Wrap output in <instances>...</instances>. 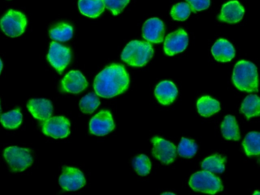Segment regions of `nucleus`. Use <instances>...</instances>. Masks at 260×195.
I'll list each match as a JSON object with an SVG mask.
<instances>
[{"label": "nucleus", "mask_w": 260, "mask_h": 195, "mask_svg": "<svg viewBox=\"0 0 260 195\" xmlns=\"http://www.w3.org/2000/svg\"><path fill=\"white\" fill-rule=\"evenodd\" d=\"M134 169L138 175L146 176L150 173L151 169V162L150 158L144 154L135 157L132 161Z\"/></svg>", "instance_id": "nucleus-28"}, {"label": "nucleus", "mask_w": 260, "mask_h": 195, "mask_svg": "<svg viewBox=\"0 0 260 195\" xmlns=\"http://www.w3.org/2000/svg\"><path fill=\"white\" fill-rule=\"evenodd\" d=\"M244 15L243 6L237 0L228 2L223 5L221 12L219 15L220 21L226 23L239 22Z\"/></svg>", "instance_id": "nucleus-16"}, {"label": "nucleus", "mask_w": 260, "mask_h": 195, "mask_svg": "<svg viewBox=\"0 0 260 195\" xmlns=\"http://www.w3.org/2000/svg\"><path fill=\"white\" fill-rule=\"evenodd\" d=\"M240 112L243 113L247 119L259 115V98L256 94H249V95H248L242 103Z\"/></svg>", "instance_id": "nucleus-21"}, {"label": "nucleus", "mask_w": 260, "mask_h": 195, "mask_svg": "<svg viewBox=\"0 0 260 195\" xmlns=\"http://www.w3.org/2000/svg\"><path fill=\"white\" fill-rule=\"evenodd\" d=\"M73 27L66 23H60L57 25L51 27L50 30V37L51 39L56 41H60V42H64V41H69L72 38Z\"/></svg>", "instance_id": "nucleus-24"}, {"label": "nucleus", "mask_w": 260, "mask_h": 195, "mask_svg": "<svg viewBox=\"0 0 260 195\" xmlns=\"http://www.w3.org/2000/svg\"><path fill=\"white\" fill-rule=\"evenodd\" d=\"M27 108L33 117L42 121H45L52 116V103L47 99H31L27 105Z\"/></svg>", "instance_id": "nucleus-15"}, {"label": "nucleus", "mask_w": 260, "mask_h": 195, "mask_svg": "<svg viewBox=\"0 0 260 195\" xmlns=\"http://www.w3.org/2000/svg\"><path fill=\"white\" fill-rule=\"evenodd\" d=\"M226 158L222 155L215 154L205 158L202 163V168L211 173H222L224 172Z\"/></svg>", "instance_id": "nucleus-23"}, {"label": "nucleus", "mask_w": 260, "mask_h": 195, "mask_svg": "<svg viewBox=\"0 0 260 195\" xmlns=\"http://www.w3.org/2000/svg\"><path fill=\"white\" fill-rule=\"evenodd\" d=\"M0 121L4 125V127L8 129H16L22 123V113L18 109L5 113L1 115Z\"/></svg>", "instance_id": "nucleus-26"}, {"label": "nucleus", "mask_w": 260, "mask_h": 195, "mask_svg": "<svg viewBox=\"0 0 260 195\" xmlns=\"http://www.w3.org/2000/svg\"><path fill=\"white\" fill-rule=\"evenodd\" d=\"M100 101L95 93H89L80 100V107L82 112L92 114L100 106Z\"/></svg>", "instance_id": "nucleus-27"}, {"label": "nucleus", "mask_w": 260, "mask_h": 195, "mask_svg": "<svg viewBox=\"0 0 260 195\" xmlns=\"http://www.w3.org/2000/svg\"><path fill=\"white\" fill-rule=\"evenodd\" d=\"M233 82L240 91H258V74L257 68L252 62L240 60L234 67Z\"/></svg>", "instance_id": "nucleus-2"}, {"label": "nucleus", "mask_w": 260, "mask_h": 195, "mask_svg": "<svg viewBox=\"0 0 260 195\" xmlns=\"http://www.w3.org/2000/svg\"><path fill=\"white\" fill-rule=\"evenodd\" d=\"M88 86L86 78L80 71H71L62 81V88L66 92H81Z\"/></svg>", "instance_id": "nucleus-14"}, {"label": "nucleus", "mask_w": 260, "mask_h": 195, "mask_svg": "<svg viewBox=\"0 0 260 195\" xmlns=\"http://www.w3.org/2000/svg\"><path fill=\"white\" fill-rule=\"evenodd\" d=\"M115 128V123L109 111H102L95 114L89 123L91 134L96 136L107 135Z\"/></svg>", "instance_id": "nucleus-11"}, {"label": "nucleus", "mask_w": 260, "mask_h": 195, "mask_svg": "<svg viewBox=\"0 0 260 195\" xmlns=\"http://www.w3.org/2000/svg\"><path fill=\"white\" fill-rule=\"evenodd\" d=\"M59 184L64 190L74 191L86 184V178L80 169L63 166V173L59 178Z\"/></svg>", "instance_id": "nucleus-9"}, {"label": "nucleus", "mask_w": 260, "mask_h": 195, "mask_svg": "<svg viewBox=\"0 0 260 195\" xmlns=\"http://www.w3.org/2000/svg\"><path fill=\"white\" fill-rule=\"evenodd\" d=\"M26 17L22 12L10 10L0 21V27L4 33L12 38H16L23 34L26 27Z\"/></svg>", "instance_id": "nucleus-6"}, {"label": "nucleus", "mask_w": 260, "mask_h": 195, "mask_svg": "<svg viewBox=\"0 0 260 195\" xmlns=\"http://www.w3.org/2000/svg\"><path fill=\"white\" fill-rule=\"evenodd\" d=\"M198 111L203 117H211L220 109V103L209 96H203L197 102Z\"/></svg>", "instance_id": "nucleus-20"}, {"label": "nucleus", "mask_w": 260, "mask_h": 195, "mask_svg": "<svg viewBox=\"0 0 260 195\" xmlns=\"http://www.w3.org/2000/svg\"><path fill=\"white\" fill-rule=\"evenodd\" d=\"M246 154L249 156L258 155L260 153V134L250 132L246 136L243 143Z\"/></svg>", "instance_id": "nucleus-25"}, {"label": "nucleus", "mask_w": 260, "mask_h": 195, "mask_svg": "<svg viewBox=\"0 0 260 195\" xmlns=\"http://www.w3.org/2000/svg\"><path fill=\"white\" fill-rule=\"evenodd\" d=\"M153 49L150 43L132 41L128 43L121 53V59L133 67L146 65L153 56Z\"/></svg>", "instance_id": "nucleus-3"}, {"label": "nucleus", "mask_w": 260, "mask_h": 195, "mask_svg": "<svg viewBox=\"0 0 260 195\" xmlns=\"http://www.w3.org/2000/svg\"><path fill=\"white\" fill-rule=\"evenodd\" d=\"M78 6L83 15L92 18L100 16L105 9L103 0H79Z\"/></svg>", "instance_id": "nucleus-19"}, {"label": "nucleus", "mask_w": 260, "mask_h": 195, "mask_svg": "<svg viewBox=\"0 0 260 195\" xmlns=\"http://www.w3.org/2000/svg\"><path fill=\"white\" fill-rule=\"evenodd\" d=\"M187 3L189 5L191 10L193 12L205 10L210 6V0H186Z\"/></svg>", "instance_id": "nucleus-32"}, {"label": "nucleus", "mask_w": 260, "mask_h": 195, "mask_svg": "<svg viewBox=\"0 0 260 195\" xmlns=\"http://www.w3.org/2000/svg\"><path fill=\"white\" fill-rule=\"evenodd\" d=\"M198 150V145L194 140L182 138L178 146V153L184 158H191L196 155Z\"/></svg>", "instance_id": "nucleus-29"}, {"label": "nucleus", "mask_w": 260, "mask_h": 195, "mask_svg": "<svg viewBox=\"0 0 260 195\" xmlns=\"http://www.w3.org/2000/svg\"><path fill=\"white\" fill-rule=\"evenodd\" d=\"M153 144V155L166 165L173 162L176 157V147L173 143L155 137L152 139Z\"/></svg>", "instance_id": "nucleus-10"}, {"label": "nucleus", "mask_w": 260, "mask_h": 195, "mask_svg": "<svg viewBox=\"0 0 260 195\" xmlns=\"http://www.w3.org/2000/svg\"><path fill=\"white\" fill-rule=\"evenodd\" d=\"M4 157L13 172H22L33 162L30 150L18 146H10L4 151Z\"/></svg>", "instance_id": "nucleus-5"}, {"label": "nucleus", "mask_w": 260, "mask_h": 195, "mask_svg": "<svg viewBox=\"0 0 260 195\" xmlns=\"http://www.w3.org/2000/svg\"><path fill=\"white\" fill-rule=\"evenodd\" d=\"M189 185L196 191L209 194H214L223 190V185L220 178L207 171L196 172L191 175Z\"/></svg>", "instance_id": "nucleus-4"}, {"label": "nucleus", "mask_w": 260, "mask_h": 195, "mask_svg": "<svg viewBox=\"0 0 260 195\" xmlns=\"http://www.w3.org/2000/svg\"><path fill=\"white\" fill-rule=\"evenodd\" d=\"M3 69V62L1 59H0V73H1V71H2Z\"/></svg>", "instance_id": "nucleus-33"}, {"label": "nucleus", "mask_w": 260, "mask_h": 195, "mask_svg": "<svg viewBox=\"0 0 260 195\" xmlns=\"http://www.w3.org/2000/svg\"><path fill=\"white\" fill-rule=\"evenodd\" d=\"M71 123L69 120L63 116L50 117L45 120L42 126V131L45 135L54 139L65 138L69 135Z\"/></svg>", "instance_id": "nucleus-8"}, {"label": "nucleus", "mask_w": 260, "mask_h": 195, "mask_svg": "<svg viewBox=\"0 0 260 195\" xmlns=\"http://www.w3.org/2000/svg\"><path fill=\"white\" fill-rule=\"evenodd\" d=\"M71 51L70 48L52 42L48 52V59L54 69L60 74L63 73L71 60Z\"/></svg>", "instance_id": "nucleus-7"}, {"label": "nucleus", "mask_w": 260, "mask_h": 195, "mask_svg": "<svg viewBox=\"0 0 260 195\" xmlns=\"http://www.w3.org/2000/svg\"><path fill=\"white\" fill-rule=\"evenodd\" d=\"M253 195H260L259 192L255 191L254 192Z\"/></svg>", "instance_id": "nucleus-35"}, {"label": "nucleus", "mask_w": 260, "mask_h": 195, "mask_svg": "<svg viewBox=\"0 0 260 195\" xmlns=\"http://www.w3.org/2000/svg\"><path fill=\"white\" fill-rule=\"evenodd\" d=\"M211 53L219 62H229L235 56V49L231 43L224 39L216 41L211 48Z\"/></svg>", "instance_id": "nucleus-18"}, {"label": "nucleus", "mask_w": 260, "mask_h": 195, "mask_svg": "<svg viewBox=\"0 0 260 195\" xmlns=\"http://www.w3.org/2000/svg\"><path fill=\"white\" fill-rule=\"evenodd\" d=\"M161 195H175L174 193H170V192H166V193H162V194Z\"/></svg>", "instance_id": "nucleus-34"}, {"label": "nucleus", "mask_w": 260, "mask_h": 195, "mask_svg": "<svg viewBox=\"0 0 260 195\" xmlns=\"http://www.w3.org/2000/svg\"><path fill=\"white\" fill-rule=\"evenodd\" d=\"M188 44V38L183 29H179L167 35L164 42V51L169 56H173L184 51Z\"/></svg>", "instance_id": "nucleus-12"}, {"label": "nucleus", "mask_w": 260, "mask_h": 195, "mask_svg": "<svg viewBox=\"0 0 260 195\" xmlns=\"http://www.w3.org/2000/svg\"><path fill=\"white\" fill-rule=\"evenodd\" d=\"M129 85V76L122 65L112 64L99 73L94 81L95 94L110 99L124 92Z\"/></svg>", "instance_id": "nucleus-1"}, {"label": "nucleus", "mask_w": 260, "mask_h": 195, "mask_svg": "<svg viewBox=\"0 0 260 195\" xmlns=\"http://www.w3.org/2000/svg\"><path fill=\"white\" fill-rule=\"evenodd\" d=\"M105 7L109 9L114 15H118L128 4L130 0H103Z\"/></svg>", "instance_id": "nucleus-31"}, {"label": "nucleus", "mask_w": 260, "mask_h": 195, "mask_svg": "<svg viewBox=\"0 0 260 195\" xmlns=\"http://www.w3.org/2000/svg\"><path fill=\"white\" fill-rule=\"evenodd\" d=\"M221 131L223 137L226 140H240V129L234 116L228 115L225 117L221 124Z\"/></svg>", "instance_id": "nucleus-22"}, {"label": "nucleus", "mask_w": 260, "mask_h": 195, "mask_svg": "<svg viewBox=\"0 0 260 195\" xmlns=\"http://www.w3.org/2000/svg\"><path fill=\"white\" fill-rule=\"evenodd\" d=\"M191 12V8L188 3H178L172 8L171 16L177 21H185L189 17Z\"/></svg>", "instance_id": "nucleus-30"}, {"label": "nucleus", "mask_w": 260, "mask_h": 195, "mask_svg": "<svg viewBox=\"0 0 260 195\" xmlns=\"http://www.w3.org/2000/svg\"><path fill=\"white\" fill-rule=\"evenodd\" d=\"M155 96L159 103L168 105L173 103L178 95V89L173 82L170 81H162L158 84L155 89Z\"/></svg>", "instance_id": "nucleus-17"}, {"label": "nucleus", "mask_w": 260, "mask_h": 195, "mask_svg": "<svg viewBox=\"0 0 260 195\" xmlns=\"http://www.w3.org/2000/svg\"><path fill=\"white\" fill-rule=\"evenodd\" d=\"M165 27L164 22L157 18L147 20L143 26V38L148 42L161 43L164 41Z\"/></svg>", "instance_id": "nucleus-13"}, {"label": "nucleus", "mask_w": 260, "mask_h": 195, "mask_svg": "<svg viewBox=\"0 0 260 195\" xmlns=\"http://www.w3.org/2000/svg\"><path fill=\"white\" fill-rule=\"evenodd\" d=\"M0 113H1V107H0Z\"/></svg>", "instance_id": "nucleus-36"}]
</instances>
